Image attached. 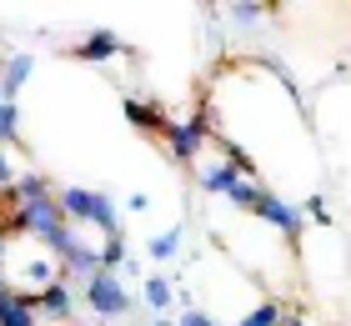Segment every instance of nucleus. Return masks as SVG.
Returning a JSON list of instances; mask_svg holds the SVG:
<instances>
[{
    "instance_id": "10",
    "label": "nucleus",
    "mask_w": 351,
    "mask_h": 326,
    "mask_svg": "<svg viewBox=\"0 0 351 326\" xmlns=\"http://www.w3.org/2000/svg\"><path fill=\"white\" fill-rule=\"evenodd\" d=\"M151 326H176V316H156V321H151Z\"/></svg>"
},
{
    "instance_id": "1",
    "label": "nucleus",
    "mask_w": 351,
    "mask_h": 326,
    "mask_svg": "<svg viewBox=\"0 0 351 326\" xmlns=\"http://www.w3.org/2000/svg\"><path fill=\"white\" fill-rule=\"evenodd\" d=\"M136 291H131V281H125L121 271H95L90 281H81V306L90 312V321L95 326H110V321H125L136 312Z\"/></svg>"
},
{
    "instance_id": "8",
    "label": "nucleus",
    "mask_w": 351,
    "mask_h": 326,
    "mask_svg": "<svg viewBox=\"0 0 351 326\" xmlns=\"http://www.w3.org/2000/svg\"><path fill=\"white\" fill-rule=\"evenodd\" d=\"M125 211H131V216H136V211H151V196L146 191H131V196H125Z\"/></svg>"
},
{
    "instance_id": "11",
    "label": "nucleus",
    "mask_w": 351,
    "mask_h": 326,
    "mask_svg": "<svg viewBox=\"0 0 351 326\" xmlns=\"http://www.w3.org/2000/svg\"><path fill=\"white\" fill-rule=\"evenodd\" d=\"M5 101H10V95H5V91H0V106H5Z\"/></svg>"
},
{
    "instance_id": "3",
    "label": "nucleus",
    "mask_w": 351,
    "mask_h": 326,
    "mask_svg": "<svg viewBox=\"0 0 351 326\" xmlns=\"http://www.w3.org/2000/svg\"><path fill=\"white\" fill-rule=\"evenodd\" d=\"M141 301H146L151 316H176V306H181L186 296H181V281H176V276L156 271V276H146V281H141Z\"/></svg>"
},
{
    "instance_id": "5",
    "label": "nucleus",
    "mask_w": 351,
    "mask_h": 326,
    "mask_svg": "<svg viewBox=\"0 0 351 326\" xmlns=\"http://www.w3.org/2000/svg\"><path fill=\"white\" fill-rule=\"evenodd\" d=\"M146 256L156 261V266L181 261V256H186V221H176V226H166V231H156V236L146 241Z\"/></svg>"
},
{
    "instance_id": "7",
    "label": "nucleus",
    "mask_w": 351,
    "mask_h": 326,
    "mask_svg": "<svg viewBox=\"0 0 351 326\" xmlns=\"http://www.w3.org/2000/svg\"><path fill=\"white\" fill-rule=\"evenodd\" d=\"M21 126H25L21 106L5 101V106H0V145H21Z\"/></svg>"
},
{
    "instance_id": "9",
    "label": "nucleus",
    "mask_w": 351,
    "mask_h": 326,
    "mask_svg": "<svg viewBox=\"0 0 351 326\" xmlns=\"http://www.w3.org/2000/svg\"><path fill=\"white\" fill-rule=\"evenodd\" d=\"M281 326H311V316L296 312V306H286V321H281Z\"/></svg>"
},
{
    "instance_id": "2",
    "label": "nucleus",
    "mask_w": 351,
    "mask_h": 326,
    "mask_svg": "<svg viewBox=\"0 0 351 326\" xmlns=\"http://www.w3.org/2000/svg\"><path fill=\"white\" fill-rule=\"evenodd\" d=\"M75 56L90 60V65H110V60H121V56H131V45H125L110 25H95V30H86V36H81Z\"/></svg>"
},
{
    "instance_id": "4",
    "label": "nucleus",
    "mask_w": 351,
    "mask_h": 326,
    "mask_svg": "<svg viewBox=\"0 0 351 326\" xmlns=\"http://www.w3.org/2000/svg\"><path fill=\"white\" fill-rule=\"evenodd\" d=\"M30 75H36V51H5L0 56V91H5L10 101L25 91Z\"/></svg>"
},
{
    "instance_id": "6",
    "label": "nucleus",
    "mask_w": 351,
    "mask_h": 326,
    "mask_svg": "<svg viewBox=\"0 0 351 326\" xmlns=\"http://www.w3.org/2000/svg\"><path fill=\"white\" fill-rule=\"evenodd\" d=\"M286 306L291 301H276V296H261L256 306H246L241 316H236L231 326H281L286 321Z\"/></svg>"
}]
</instances>
